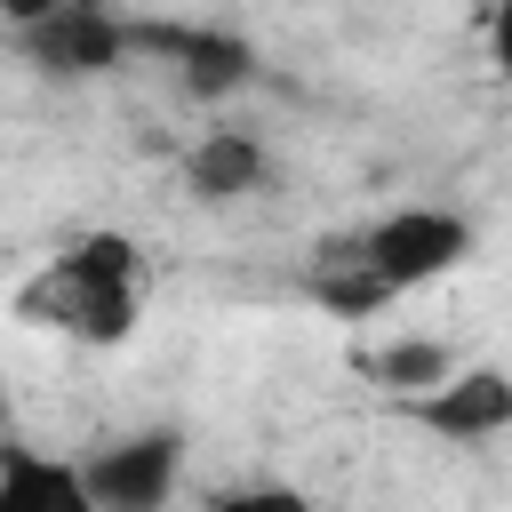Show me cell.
Instances as JSON below:
<instances>
[{
  "instance_id": "1",
  "label": "cell",
  "mask_w": 512,
  "mask_h": 512,
  "mask_svg": "<svg viewBox=\"0 0 512 512\" xmlns=\"http://www.w3.org/2000/svg\"><path fill=\"white\" fill-rule=\"evenodd\" d=\"M144 296H152L144 248H136L128 232H112V224H88V232H72V240L16 288V320L56 328V336H72V344H88V352H112V344L136 336Z\"/></svg>"
},
{
  "instance_id": "2",
  "label": "cell",
  "mask_w": 512,
  "mask_h": 512,
  "mask_svg": "<svg viewBox=\"0 0 512 512\" xmlns=\"http://www.w3.org/2000/svg\"><path fill=\"white\" fill-rule=\"evenodd\" d=\"M336 240H344L352 264H360L368 280H384L392 296H416V288L448 280V272L472 264V248H480L472 216H464V208H432V200L384 208V216H368L360 232H336Z\"/></svg>"
},
{
  "instance_id": "3",
  "label": "cell",
  "mask_w": 512,
  "mask_h": 512,
  "mask_svg": "<svg viewBox=\"0 0 512 512\" xmlns=\"http://www.w3.org/2000/svg\"><path fill=\"white\" fill-rule=\"evenodd\" d=\"M8 24H16L24 56L64 72V80H96V72L136 56V16H112V8H88V0H16Z\"/></svg>"
},
{
  "instance_id": "4",
  "label": "cell",
  "mask_w": 512,
  "mask_h": 512,
  "mask_svg": "<svg viewBox=\"0 0 512 512\" xmlns=\"http://www.w3.org/2000/svg\"><path fill=\"white\" fill-rule=\"evenodd\" d=\"M96 512H168L184 480V432L176 424H128L80 456Z\"/></svg>"
},
{
  "instance_id": "5",
  "label": "cell",
  "mask_w": 512,
  "mask_h": 512,
  "mask_svg": "<svg viewBox=\"0 0 512 512\" xmlns=\"http://www.w3.org/2000/svg\"><path fill=\"white\" fill-rule=\"evenodd\" d=\"M136 48L176 64V88L192 104H224L256 80V40L232 24H184V16H136Z\"/></svg>"
},
{
  "instance_id": "6",
  "label": "cell",
  "mask_w": 512,
  "mask_h": 512,
  "mask_svg": "<svg viewBox=\"0 0 512 512\" xmlns=\"http://www.w3.org/2000/svg\"><path fill=\"white\" fill-rule=\"evenodd\" d=\"M400 416H408V424H424V432H440V440H456V448H480V440L512 432V376H504V368H488V360H464L440 392L408 400Z\"/></svg>"
},
{
  "instance_id": "7",
  "label": "cell",
  "mask_w": 512,
  "mask_h": 512,
  "mask_svg": "<svg viewBox=\"0 0 512 512\" xmlns=\"http://www.w3.org/2000/svg\"><path fill=\"white\" fill-rule=\"evenodd\" d=\"M272 184V144L256 128H200L184 144V192L200 208H240Z\"/></svg>"
},
{
  "instance_id": "8",
  "label": "cell",
  "mask_w": 512,
  "mask_h": 512,
  "mask_svg": "<svg viewBox=\"0 0 512 512\" xmlns=\"http://www.w3.org/2000/svg\"><path fill=\"white\" fill-rule=\"evenodd\" d=\"M0 512H96L80 456H48L32 440L0 448Z\"/></svg>"
},
{
  "instance_id": "9",
  "label": "cell",
  "mask_w": 512,
  "mask_h": 512,
  "mask_svg": "<svg viewBox=\"0 0 512 512\" xmlns=\"http://www.w3.org/2000/svg\"><path fill=\"white\" fill-rule=\"evenodd\" d=\"M456 368H464V352H456L448 336H384V344L360 360V376H368L384 400H400V408L424 400V392H440Z\"/></svg>"
},
{
  "instance_id": "10",
  "label": "cell",
  "mask_w": 512,
  "mask_h": 512,
  "mask_svg": "<svg viewBox=\"0 0 512 512\" xmlns=\"http://www.w3.org/2000/svg\"><path fill=\"white\" fill-rule=\"evenodd\" d=\"M208 512H312V496H304V488H288V480H248V488L216 496Z\"/></svg>"
},
{
  "instance_id": "11",
  "label": "cell",
  "mask_w": 512,
  "mask_h": 512,
  "mask_svg": "<svg viewBox=\"0 0 512 512\" xmlns=\"http://www.w3.org/2000/svg\"><path fill=\"white\" fill-rule=\"evenodd\" d=\"M488 56H496V72L512 80V0H504V8L488 16Z\"/></svg>"
}]
</instances>
